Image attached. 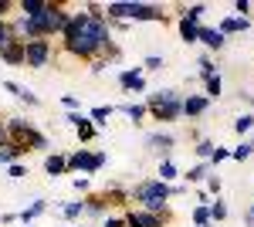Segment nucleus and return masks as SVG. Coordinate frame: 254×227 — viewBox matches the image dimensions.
<instances>
[{"instance_id": "nucleus-1", "label": "nucleus", "mask_w": 254, "mask_h": 227, "mask_svg": "<svg viewBox=\"0 0 254 227\" xmlns=\"http://www.w3.org/2000/svg\"><path fill=\"white\" fill-rule=\"evenodd\" d=\"M109 44H116V34H112L109 20L88 17L81 7H75L68 24H64V31H61V51H68L78 65H88L92 58L105 55Z\"/></svg>"}, {"instance_id": "nucleus-2", "label": "nucleus", "mask_w": 254, "mask_h": 227, "mask_svg": "<svg viewBox=\"0 0 254 227\" xmlns=\"http://www.w3.org/2000/svg\"><path fill=\"white\" fill-rule=\"evenodd\" d=\"M129 197H132V204H139V210H149V214L173 217V210H170V200H173L170 183H163V180H156V176L132 183V187H129Z\"/></svg>"}, {"instance_id": "nucleus-3", "label": "nucleus", "mask_w": 254, "mask_h": 227, "mask_svg": "<svg viewBox=\"0 0 254 227\" xmlns=\"http://www.w3.org/2000/svg\"><path fill=\"white\" fill-rule=\"evenodd\" d=\"M146 112L156 122H176L183 119V92L176 88H159V92L146 95Z\"/></svg>"}, {"instance_id": "nucleus-4", "label": "nucleus", "mask_w": 254, "mask_h": 227, "mask_svg": "<svg viewBox=\"0 0 254 227\" xmlns=\"http://www.w3.org/2000/svg\"><path fill=\"white\" fill-rule=\"evenodd\" d=\"M71 10H75V3H55V0H48V7L41 10L34 20V27H38V38H61V31H64V24L71 17Z\"/></svg>"}, {"instance_id": "nucleus-5", "label": "nucleus", "mask_w": 254, "mask_h": 227, "mask_svg": "<svg viewBox=\"0 0 254 227\" xmlns=\"http://www.w3.org/2000/svg\"><path fill=\"white\" fill-rule=\"evenodd\" d=\"M55 61V41L48 38H34L24 44V65L27 68H34V72H41V68H48Z\"/></svg>"}, {"instance_id": "nucleus-6", "label": "nucleus", "mask_w": 254, "mask_h": 227, "mask_svg": "<svg viewBox=\"0 0 254 227\" xmlns=\"http://www.w3.org/2000/svg\"><path fill=\"white\" fill-rule=\"evenodd\" d=\"M116 81L126 95H142L146 92V72H142V68H122Z\"/></svg>"}, {"instance_id": "nucleus-7", "label": "nucleus", "mask_w": 254, "mask_h": 227, "mask_svg": "<svg viewBox=\"0 0 254 227\" xmlns=\"http://www.w3.org/2000/svg\"><path fill=\"white\" fill-rule=\"evenodd\" d=\"M146 20H159L166 24L170 14L159 7V3H142V0H132V24H146Z\"/></svg>"}, {"instance_id": "nucleus-8", "label": "nucleus", "mask_w": 254, "mask_h": 227, "mask_svg": "<svg viewBox=\"0 0 254 227\" xmlns=\"http://www.w3.org/2000/svg\"><path fill=\"white\" fill-rule=\"evenodd\" d=\"M146 146L153 152H163V159L173 152V146H176V136L170 133V129H156V133H149L146 136Z\"/></svg>"}, {"instance_id": "nucleus-9", "label": "nucleus", "mask_w": 254, "mask_h": 227, "mask_svg": "<svg viewBox=\"0 0 254 227\" xmlns=\"http://www.w3.org/2000/svg\"><path fill=\"white\" fill-rule=\"evenodd\" d=\"M210 112V98L207 95H183V119H200Z\"/></svg>"}, {"instance_id": "nucleus-10", "label": "nucleus", "mask_w": 254, "mask_h": 227, "mask_svg": "<svg viewBox=\"0 0 254 227\" xmlns=\"http://www.w3.org/2000/svg\"><path fill=\"white\" fill-rule=\"evenodd\" d=\"M81 204H85V217H95V221H105L109 217V200L102 193H85Z\"/></svg>"}, {"instance_id": "nucleus-11", "label": "nucleus", "mask_w": 254, "mask_h": 227, "mask_svg": "<svg viewBox=\"0 0 254 227\" xmlns=\"http://www.w3.org/2000/svg\"><path fill=\"white\" fill-rule=\"evenodd\" d=\"M217 31H220L224 38H231V34H248V31H251V17H237V14H227V17L217 24Z\"/></svg>"}, {"instance_id": "nucleus-12", "label": "nucleus", "mask_w": 254, "mask_h": 227, "mask_svg": "<svg viewBox=\"0 0 254 227\" xmlns=\"http://www.w3.org/2000/svg\"><path fill=\"white\" fill-rule=\"evenodd\" d=\"M102 197L109 200V207H129L132 204V197H129V187H122V183H105V190H102Z\"/></svg>"}, {"instance_id": "nucleus-13", "label": "nucleus", "mask_w": 254, "mask_h": 227, "mask_svg": "<svg viewBox=\"0 0 254 227\" xmlns=\"http://www.w3.org/2000/svg\"><path fill=\"white\" fill-rule=\"evenodd\" d=\"M196 44H203V48H207V55H210V51H224L227 38H224L217 27H203V24H200V38H196Z\"/></svg>"}, {"instance_id": "nucleus-14", "label": "nucleus", "mask_w": 254, "mask_h": 227, "mask_svg": "<svg viewBox=\"0 0 254 227\" xmlns=\"http://www.w3.org/2000/svg\"><path fill=\"white\" fill-rule=\"evenodd\" d=\"M27 146H20V143H7V146H0V170H7L10 163H24V156H27Z\"/></svg>"}, {"instance_id": "nucleus-15", "label": "nucleus", "mask_w": 254, "mask_h": 227, "mask_svg": "<svg viewBox=\"0 0 254 227\" xmlns=\"http://www.w3.org/2000/svg\"><path fill=\"white\" fill-rule=\"evenodd\" d=\"M44 210H48V200H44V197L31 200V204H27L24 210H17V224H24V227H27V224H34V221H38Z\"/></svg>"}, {"instance_id": "nucleus-16", "label": "nucleus", "mask_w": 254, "mask_h": 227, "mask_svg": "<svg viewBox=\"0 0 254 227\" xmlns=\"http://www.w3.org/2000/svg\"><path fill=\"white\" fill-rule=\"evenodd\" d=\"M92 152L95 150H75L68 156V173H92Z\"/></svg>"}, {"instance_id": "nucleus-17", "label": "nucleus", "mask_w": 254, "mask_h": 227, "mask_svg": "<svg viewBox=\"0 0 254 227\" xmlns=\"http://www.w3.org/2000/svg\"><path fill=\"white\" fill-rule=\"evenodd\" d=\"M44 173L55 180V176H64L68 173V156H61V152H48L44 156Z\"/></svg>"}, {"instance_id": "nucleus-18", "label": "nucleus", "mask_w": 254, "mask_h": 227, "mask_svg": "<svg viewBox=\"0 0 254 227\" xmlns=\"http://www.w3.org/2000/svg\"><path fill=\"white\" fill-rule=\"evenodd\" d=\"M210 173H214V170H210V163H193V166H190L187 173H180V180L190 187V183H203Z\"/></svg>"}, {"instance_id": "nucleus-19", "label": "nucleus", "mask_w": 254, "mask_h": 227, "mask_svg": "<svg viewBox=\"0 0 254 227\" xmlns=\"http://www.w3.org/2000/svg\"><path fill=\"white\" fill-rule=\"evenodd\" d=\"M132 217H136L139 227H166L173 217H163V214H149V210H132Z\"/></svg>"}, {"instance_id": "nucleus-20", "label": "nucleus", "mask_w": 254, "mask_h": 227, "mask_svg": "<svg viewBox=\"0 0 254 227\" xmlns=\"http://www.w3.org/2000/svg\"><path fill=\"white\" fill-rule=\"evenodd\" d=\"M203 14H207V3H180V7H176V17L193 20V24H200Z\"/></svg>"}, {"instance_id": "nucleus-21", "label": "nucleus", "mask_w": 254, "mask_h": 227, "mask_svg": "<svg viewBox=\"0 0 254 227\" xmlns=\"http://www.w3.org/2000/svg\"><path fill=\"white\" fill-rule=\"evenodd\" d=\"M176 31H180V41L183 44H196V38H200V24H193V20L176 17Z\"/></svg>"}, {"instance_id": "nucleus-22", "label": "nucleus", "mask_w": 254, "mask_h": 227, "mask_svg": "<svg viewBox=\"0 0 254 227\" xmlns=\"http://www.w3.org/2000/svg\"><path fill=\"white\" fill-rule=\"evenodd\" d=\"M3 65H10V68H24V41H14L3 55H0Z\"/></svg>"}, {"instance_id": "nucleus-23", "label": "nucleus", "mask_w": 254, "mask_h": 227, "mask_svg": "<svg viewBox=\"0 0 254 227\" xmlns=\"http://www.w3.org/2000/svg\"><path fill=\"white\" fill-rule=\"evenodd\" d=\"M156 180H163V183H180V170H176V163H173V156H166V159H159V176Z\"/></svg>"}, {"instance_id": "nucleus-24", "label": "nucleus", "mask_w": 254, "mask_h": 227, "mask_svg": "<svg viewBox=\"0 0 254 227\" xmlns=\"http://www.w3.org/2000/svg\"><path fill=\"white\" fill-rule=\"evenodd\" d=\"M112 115H116V105H95V109L88 112V119H92V126H95V129H105Z\"/></svg>"}, {"instance_id": "nucleus-25", "label": "nucleus", "mask_w": 254, "mask_h": 227, "mask_svg": "<svg viewBox=\"0 0 254 227\" xmlns=\"http://www.w3.org/2000/svg\"><path fill=\"white\" fill-rule=\"evenodd\" d=\"M44 7H48V0H17L14 3V10H17L20 17H38Z\"/></svg>"}, {"instance_id": "nucleus-26", "label": "nucleus", "mask_w": 254, "mask_h": 227, "mask_svg": "<svg viewBox=\"0 0 254 227\" xmlns=\"http://www.w3.org/2000/svg\"><path fill=\"white\" fill-rule=\"evenodd\" d=\"M116 112L129 115V122H136V126L142 122V119H146V115H149V112H146V102H126V105H119Z\"/></svg>"}, {"instance_id": "nucleus-27", "label": "nucleus", "mask_w": 254, "mask_h": 227, "mask_svg": "<svg viewBox=\"0 0 254 227\" xmlns=\"http://www.w3.org/2000/svg\"><path fill=\"white\" fill-rule=\"evenodd\" d=\"M200 81H203V95H207L210 102L224 95V78H220V72H217V75H210V78H200Z\"/></svg>"}, {"instance_id": "nucleus-28", "label": "nucleus", "mask_w": 254, "mask_h": 227, "mask_svg": "<svg viewBox=\"0 0 254 227\" xmlns=\"http://www.w3.org/2000/svg\"><path fill=\"white\" fill-rule=\"evenodd\" d=\"M61 217H64V221H81V217H85V204H81V200H64V204H61Z\"/></svg>"}, {"instance_id": "nucleus-29", "label": "nucleus", "mask_w": 254, "mask_h": 227, "mask_svg": "<svg viewBox=\"0 0 254 227\" xmlns=\"http://www.w3.org/2000/svg\"><path fill=\"white\" fill-rule=\"evenodd\" d=\"M234 133L241 136V139H248V136L254 133V115L251 112H244V115H237V119H234Z\"/></svg>"}, {"instance_id": "nucleus-30", "label": "nucleus", "mask_w": 254, "mask_h": 227, "mask_svg": "<svg viewBox=\"0 0 254 227\" xmlns=\"http://www.w3.org/2000/svg\"><path fill=\"white\" fill-rule=\"evenodd\" d=\"M231 159H234V163H248V159H254V146L248 143V139H241L234 150H231Z\"/></svg>"}, {"instance_id": "nucleus-31", "label": "nucleus", "mask_w": 254, "mask_h": 227, "mask_svg": "<svg viewBox=\"0 0 254 227\" xmlns=\"http://www.w3.org/2000/svg\"><path fill=\"white\" fill-rule=\"evenodd\" d=\"M207 210H210V221H214V224H220V221H227V204H224L220 197H214V200L207 204Z\"/></svg>"}, {"instance_id": "nucleus-32", "label": "nucleus", "mask_w": 254, "mask_h": 227, "mask_svg": "<svg viewBox=\"0 0 254 227\" xmlns=\"http://www.w3.org/2000/svg\"><path fill=\"white\" fill-rule=\"evenodd\" d=\"M190 217H193V227H210L214 221H210V210H207V204H196L193 210H190Z\"/></svg>"}, {"instance_id": "nucleus-33", "label": "nucleus", "mask_w": 254, "mask_h": 227, "mask_svg": "<svg viewBox=\"0 0 254 227\" xmlns=\"http://www.w3.org/2000/svg\"><path fill=\"white\" fill-rule=\"evenodd\" d=\"M210 152H214V143H210V139H196V143H193L196 163H207V159H210Z\"/></svg>"}, {"instance_id": "nucleus-34", "label": "nucleus", "mask_w": 254, "mask_h": 227, "mask_svg": "<svg viewBox=\"0 0 254 227\" xmlns=\"http://www.w3.org/2000/svg\"><path fill=\"white\" fill-rule=\"evenodd\" d=\"M196 65H200V78H210V75H217V65H214V55H203L196 58Z\"/></svg>"}, {"instance_id": "nucleus-35", "label": "nucleus", "mask_w": 254, "mask_h": 227, "mask_svg": "<svg viewBox=\"0 0 254 227\" xmlns=\"http://www.w3.org/2000/svg\"><path fill=\"white\" fill-rule=\"evenodd\" d=\"M75 136H78V143H81V146H88V143H92V139L98 136V129L92 126V119H88L85 126H78V129H75Z\"/></svg>"}, {"instance_id": "nucleus-36", "label": "nucleus", "mask_w": 254, "mask_h": 227, "mask_svg": "<svg viewBox=\"0 0 254 227\" xmlns=\"http://www.w3.org/2000/svg\"><path fill=\"white\" fill-rule=\"evenodd\" d=\"M14 31H10V24H7V20H0V55H3V51H7V48H10V44H14Z\"/></svg>"}, {"instance_id": "nucleus-37", "label": "nucleus", "mask_w": 254, "mask_h": 227, "mask_svg": "<svg viewBox=\"0 0 254 227\" xmlns=\"http://www.w3.org/2000/svg\"><path fill=\"white\" fill-rule=\"evenodd\" d=\"M220 190H224L220 176H217V173H210V176L203 180V193H207V197H220Z\"/></svg>"}, {"instance_id": "nucleus-38", "label": "nucleus", "mask_w": 254, "mask_h": 227, "mask_svg": "<svg viewBox=\"0 0 254 227\" xmlns=\"http://www.w3.org/2000/svg\"><path fill=\"white\" fill-rule=\"evenodd\" d=\"M163 55H146L142 58V72H163Z\"/></svg>"}, {"instance_id": "nucleus-39", "label": "nucleus", "mask_w": 254, "mask_h": 227, "mask_svg": "<svg viewBox=\"0 0 254 227\" xmlns=\"http://www.w3.org/2000/svg\"><path fill=\"white\" fill-rule=\"evenodd\" d=\"M17 98L24 102V105H31V109H38V105H41V98H38L34 92H31L27 85H20V88H17Z\"/></svg>"}, {"instance_id": "nucleus-40", "label": "nucleus", "mask_w": 254, "mask_h": 227, "mask_svg": "<svg viewBox=\"0 0 254 227\" xmlns=\"http://www.w3.org/2000/svg\"><path fill=\"white\" fill-rule=\"evenodd\" d=\"M224 159H231V150H227V146H214V152H210L207 163H210V170H214V166H220Z\"/></svg>"}, {"instance_id": "nucleus-41", "label": "nucleus", "mask_w": 254, "mask_h": 227, "mask_svg": "<svg viewBox=\"0 0 254 227\" xmlns=\"http://www.w3.org/2000/svg\"><path fill=\"white\" fill-rule=\"evenodd\" d=\"M55 61H58V65H64V72H68V68H78V61L68 55V51H61V48H55Z\"/></svg>"}, {"instance_id": "nucleus-42", "label": "nucleus", "mask_w": 254, "mask_h": 227, "mask_svg": "<svg viewBox=\"0 0 254 227\" xmlns=\"http://www.w3.org/2000/svg\"><path fill=\"white\" fill-rule=\"evenodd\" d=\"M105 68H109V58H92V61H88V72H92V75H105Z\"/></svg>"}, {"instance_id": "nucleus-43", "label": "nucleus", "mask_w": 254, "mask_h": 227, "mask_svg": "<svg viewBox=\"0 0 254 227\" xmlns=\"http://www.w3.org/2000/svg\"><path fill=\"white\" fill-rule=\"evenodd\" d=\"M61 105H64L68 112H81V98L78 95H61Z\"/></svg>"}, {"instance_id": "nucleus-44", "label": "nucleus", "mask_w": 254, "mask_h": 227, "mask_svg": "<svg viewBox=\"0 0 254 227\" xmlns=\"http://www.w3.org/2000/svg\"><path fill=\"white\" fill-rule=\"evenodd\" d=\"M3 173H7L10 180H20V176H27V166H24V163H10Z\"/></svg>"}, {"instance_id": "nucleus-45", "label": "nucleus", "mask_w": 254, "mask_h": 227, "mask_svg": "<svg viewBox=\"0 0 254 227\" xmlns=\"http://www.w3.org/2000/svg\"><path fill=\"white\" fill-rule=\"evenodd\" d=\"M251 10H254L251 0H234V14H237V17H248Z\"/></svg>"}, {"instance_id": "nucleus-46", "label": "nucleus", "mask_w": 254, "mask_h": 227, "mask_svg": "<svg viewBox=\"0 0 254 227\" xmlns=\"http://www.w3.org/2000/svg\"><path fill=\"white\" fill-rule=\"evenodd\" d=\"M102 227H126V217H122V214H109V217L102 221Z\"/></svg>"}, {"instance_id": "nucleus-47", "label": "nucleus", "mask_w": 254, "mask_h": 227, "mask_svg": "<svg viewBox=\"0 0 254 227\" xmlns=\"http://www.w3.org/2000/svg\"><path fill=\"white\" fill-rule=\"evenodd\" d=\"M105 159H109V156H105V152H92V173H98V170H102V166H105Z\"/></svg>"}, {"instance_id": "nucleus-48", "label": "nucleus", "mask_w": 254, "mask_h": 227, "mask_svg": "<svg viewBox=\"0 0 254 227\" xmlns=\"http://www.w3.org/2000/svg\"><path fill=\"white\" fill-rule=\"evenodd\" d=\"M68 122L78 129V126H85V122H88V115H85V112H68Z\"/></svg>"}, {"instance_id": "nucleus-49", "label": "nucleus", "mask_w": 254, "mask_h": 227, "mask_svg": "<svg viewBox=\"0 0 254 227\" xmlns=\"http://www.w3.org/2000/svg\"><path fill=\"white\" fill-rule=\"evenodd\" d=\"M71 187H75L81 197H85V193H88V176H75V180H71Z\"/></svg>"}, {"instance_id": "nucleus-50", "label": "nucleus", "mask_w": 254, "mask_h": 227, "mask_svg": "<svg viewBox=\"0 0 254 227\" xmlns=\"http://www.w3.org/2000/svg\"><path fill=\"white\" fill-rule=\"evenodd\" d=\"M14 3H17V0H0V20H7V14L14 10Z\"/></svg>"}, {"instance_id": "nucleus-51", "label": "nucleus", "mask_w": 254, "mask_h": 227, "mask_svg": "<svg viewBox=\"0 0 254 227\" xmlns=\"http://www.w3.org/2000/svg\"><path fill=\"white\" fill-rule=\"evenodd\" d=\"M170 193H173V197H183V193H187V183H183V180H180V183H173V187H170Z\"/></svg>"}, {"instance_id": "nucleus-52", "label": "nucleus", "mask_w": 254, "mask_h": 227, "mask_svg": "<svg viewBox=\"0 0 254 227\" xmlns=\"http://www.w3.org/2000/svg\"><path fill=\"white\" fill-rule=\"evenodd\" d=\"M0 224H17V214H0Z\"/></svg>"}, {"instance_id": "nucleus-53", "label": "nucleus", "mask_w": 254, "mask_h": 227, "mask_svg": "<svg viewBox=\"0 0 254 227\" xmlns=\"http://www.w3.org/2000/svg\"><path fill=\"white\" fill-rule=\"evenodd\" d=\"M7 143H10V136H7V126L0 122V146H7Z\"/></svg>"}, {"instance_id": "nucleus-54", "label": "nucleus", "mask_w": 254, "mask_h": 227, "mask_svg": "<svg viewBox=\"0 0 254 227\" xmlns=\"http://www.w3.org/2000/svg\"><path fill=\"white\" fill-rule=\"evenodd\" d=\"M244 227H254V214H248V217H244Z\"/></svg>"}, {"instance_id": "nucleus-55", "label": "nucleus", "mask_w": 254, "mask_h": 227, "mask_svg": "<svg viewBox=\"0 0 254 227\" xmlns=\"http://www.w3.org/2000/svg\"><path fill=\"white\" fill-rule=\"evenodd\" d=\"M248 143H251V146H254V133H251V136H248Z\"/></svg>"}, {"instance_id": "nucleus-56", "label": "nucleus", "mask_w": 254, "mask_h": 227, "mask_svg": "<svg viewBox=\"0 0 254 227\" xmlns=\"http://www.w3.org/2000/svg\"><path fill=\"white\" fill-rule=\"evenodd\" d=\"M248 214H254V204H251V210H248Z\"/></svg>"}, {"instance_id": "nucleus-57", "label": "nucleus", "mask_w": 254, "mask_h": 227, "mask_svg": "<svg viewBox=\"0 0 254 227\" xmlns=\"http://www.w3.org/2000/svg\"><path fill=\"white\" fill-rule=\"evenodd\" d=\"M20 227H24V224H20ZM27 227H34V224H27Z\"/></svg>"}]
</instances>
